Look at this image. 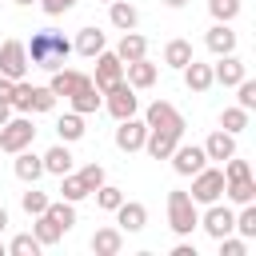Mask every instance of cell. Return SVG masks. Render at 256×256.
<instances>
[{"instance_id": "cell-1", "label": "cell", "mask_w": 256, "mask_h": 256, "mask_svg": "<svg viewBox=\"0 0 256 256\" xmlns=\"http://www.w3.org/2000/svg\"><path fill=\"white\" fill-rule=\"evenodd\" d=\"M24 48H28V64L40 68V72H56V68H64L68 56H72V40H68L60 28H40V32H32V40H28Z\"/></svg>"}, {"instance_id": "cell-2", "label": "cell", "mask_w": 256, "mask_h": 256, "mask_svg": "<svg viewBox=\"0 0 256 256\" xmlns=\"http://www.w3.org/2000/svg\"><path fill=\"white\" fill-rule=\"evenodd\" d=\"M200 224V204L184 192V188H172L168 192V228L176 236H192V228Z\"/></svg>"}, {"instance_id": "cell-3", "label": "cell", "mask_w": 256, "mask_h": 256, "mask_svg": "<svg viewBox=\"0 0 256 256\" xmlns=\"http://www.w3.org/2000/svg\"><path fill=\"white\" fill-rule=\"evenodd\" d=\"M32 140H36V124H32V116H8L4 124H0V152H8V156H16V152H24V148H32Z\"/></svg>"}, {"instance_id": "cell-4", "label": "cell", "mask_w": 256, "mask_h": 256, "mask_svg": "<svg viewBox=\"0 0 256 256\" xmlns=\"http://www.w3.org/2000/svg\"><path fill=\"white\" fill-rule=\"evenodd\" d=\"M104 108H108V116H112V120H128V116H136V112H140V96H136V88H132L128 80H120L116 88H108V92H104Z\"/></svg>"}, {"instance_id": "cell-5", "label": "cell", "mask_w": 256, "mask_h": 256, "mask_svg": "<svg viewBox=\"0 0 256 256\" xmlns=\"http://www.w3.org/2000/svg\"><path fill=\"white\" fill-rule=\"evenodd\" d=\"M144 124L148 128H164V132H176L180 140H184V116H180V108L176 104H168V100H152L148 108H144Z\"/></svg>"}, {"instance_id": "cell-6", "label": "cell", "mask_w": 256, "mask_h": 256, "mask_svg": "<svg viewBox=\"0 0 256 256\" xmlns=\"http://www.w3.org/2000/svg\"><path fill=\"white\" fill-rule=\"evenodd\" d=\"M196 204H216L220 196H224V168H200L196 176H192V192H188Z\"/></svg>"}, {"instance_id": "cell-7", "label": "cell", "mask_w": 256, "mask_h": 256, "mask_svg": "<svg viewBox=\"0 0 256 256\" xmlns=\"http://www.w3.org/2000/svg\"><path fill=\"white\" fill-rule=\"evenodd\" d=\"M0 76H8V80H24L28 76V48H24V40H4L0 44Z\"/></svg>"}, {"instance_id": "cell-8", "label": "cell", "mask_w": 256, "mask_h": 256, "mask_svg": "<svg viewBox=\"0 0 256 256\" xmlns=\"http://www.w3.org/2000/svg\"><path fill=\"white\" fill-rule=\"evenodd\" d=\"M204 208H208V212L200 216V224H196V228H204L212 240H220V236H228V232L236 228V212H232L228 204H220V200H216V204H204Z\"/></svg>"}, {"instance_id": "cell-9", "label": "cell", "mask_w": 256, "mask_h": 256, "mask_svg": "<svg viewBox=\"0 0 256 256\" xmlns=\"http://www.w3.org/2000/svg\"><path fill=\"white\" fill-rule=\"evenodd\" d=\"M92 60H96V76H92V84H96V88H100V96H104L108 88H116V84L124 80V64H120V56H116V52H108V48H104L100 56H92Z\"/></svg>"}, {"instance_id": "cell-10", "label": "cell", "mask_w": 256, "mask_h": 256, "mask_svg": "<svg viewBox=\"0 0 256 256\" xmlns=\"http://www.w3.org/2000/svg\"><path fill=\"white\" fill-rule=\"evenodd\" d=\"M168 160H172L176 176H196V172L208 164V156H204V144H176Z\"/></svg>"}, {"instance_id": "cell-11", "label": "cell", "mask_w": 256, "mask_h": 256, "mask_svg": "<svg viewBox=\"0 0 256 256\" xmlns=\"http://www.w3.org/2000/svg\"><path fill=\"white\" fill-rule=\"evenodd\" d=\"M248 76V64L236 56V52H228V56H216V64H212V84H224V88H236L240 80Z\"/></svg>"}, {"instance_id": "cell-12", "label": "cell", "mask_w": 256, "mask_h": 256, "mask_svg": "<svg viewBox=\"0 0 256 256\" xmlns=\"http://www.w3.org/2000/svg\"><path fill=\"white\" fill-rule=\"evenodd\" d=\"M144 136H148V124H144L140 116L116 120V148H120V152H140V148H144Z\"/></svg>"}, {"instance_id": "cell-13", "label": "cell", "mask_w": 256, "mask_h": 256, "mask_svg": "<svg viewBox=\"0 0 256 256\" xmlns=\"http://www.w3.org/2000/svg\"><path fill=\"white\" fill-rule=\"evenodd\" d=\"M116 228L120 232H144L148 228V208L140 200H128L124 196V204L116 208Z\"/></svg>"}, {"instance_id": "cell-14", "label": "cell", "mask_w": 256, "mask_h": 256, "mask_svg": "<svg viewBox=\"0 0 256 256\" xmlns=\"http://www.w3.org/2000/svg\"><path fill=\"white\" fill-rule=\"evenodd\" d=\"M124 80L140 92V88H152L156 80H160V64H152L148 56H140V60H132V64H124Z\"/></svg>"}, {"instance_id": "cell-15", "label": "cell", "mask_w": 256, "mask_h": 256, "mask_svg": "<svg viewBox=\"0 0 256 256\" xmlns=\"http://www.w3.org/2000/svg\"><path fill=\"white\" fill-rule=\"evenodd\" d=\"M68 104H72V112H80V116H92V112H100L104 108V96H100V88L92 84V76L68 96Z\"/></svg>"}, {"instance_id": "cell-16", "label": "cell", "mask_w": 256, "mask_h": 256, "mask_svg": "<svg viewBox=\"0 0 256 256\" xmlns=\"http://www.w3.org/2000/svg\"><path fill=\"white\" fill-rule=\"evenodd\" d=\"M40 160H44V176H68V172L76 168V156H72V148H68L64 140H60V144H52Z\"/></svg>"}, {"instance_id": "cell-17", "label": "cell", "mask_w": 256, "mask_h": 256, "mask_svg": "<svg viewBox=\"0 0 256 256\" xmlns=\"http://www.w3.org/2000/svg\"><path fill=\"white\" fill-rule=\"evenodd\" d=\"M52 80H48V88H52V96L56 100H68L84 80H88V72H76V68H56V72H48Z\"/></svg>"}, {"instance_id": "cell-18", "label": "cell", "mask_w": 256, "mask_h": 256, "mask_svg": "<svg viewBox=\"0 0 256 256\" xmlns=\"http://www.w3.org/2000/svg\"><path fill=\"white\" fill-rule=\"evenodd\" d=\"M176 144H180V136H176V132H164V128H148V136H144V148H140V152H148L152 160H168Z\"/></svg>"}, {"instance_id": "cell-19", "label": "cell", "mask_w": 256, "mask_h": 256, "mask_svg": "<svg viewBox=\"0 0 256 256\" xmlns=\"http://www.w3.org/2000/svg\"><path fill=\"white\" fill-rule=\"evenodd\" d=\"M204 44H208L212 56H228V52H236V32H232V24H220V20H216V24L208 28Z\"/></svg>"}, {"instance_id": "cell-20", "label": "cell", "mask_w": 256, "mask_h": 256, "mask_svg": "<svg viewBox=\"0 0 256 256\" xmlns=\"http://www.w3.org/2000/svg\"><path fill=\"white\" fill-rule=\"evenodd\" d=\"M180 72H184V88H188V92H196V96H200V92H208V88H212V64H200V60L192 56Z\"/></svg>"}, {"instance_id": "cell-21", "label": "cell", "mask_w": 256, "mask_h": 256, "mask_svg": "<svg viewBox=\"0 0 256 256\" xmlns=\"http://www.w3.org/2000/svg\"><path fill=\"white\" fill-rule=\"evenodd\" d=\"M104 48H108V36H104L100 28H80L76 40H72V52H80V56H88V60L100 56Z\"/></svg>"}, {"instance_id": "cell-22", "label": "cell", "mask_w": 256, "mask_h": 256, "mask_svg": "<svg viewBox=\"0 0 256 256\" xmlns=\"http://www.w3.org/2000/svg\"><path fill=\"white\" fill-rule=\"evenodd\" d=\"M204 156L224 164L228 156H236V136H232V132H224V128H216V132L204 140Z\"/></svg>"}, {"instance_id": "cell-23", "label": "cell", "mask_w": 256, "mask_h": 256, "mask_svg": "<svg viewBox=\"0 0 256 256\" xmlns=\"http://www.w3.org/2000/svg\"><path fill=\"white\" fill-rule=\"evenodd\" d=\"M12 172H16V180H24V184H36V180L44 176V160H40L32 148H24V152H16V164H12Z\"/></svg>"}, {"instance_id": "cell-24", "label": "cell", "mask_w": 256, "mask_h": 256, "mask_svg": "<svg viewBox=\"0 0 256 256\" xmlns=\"http://www.w3.org/2000/svg\"><path fill=\"white\" fill-rule=\"evenodd\" d=\"M88 244H92L96 256H120V248H124V232H120V228H96Z\"/></svg>"}, {"instance_id": "cell-25", "label": "cell", "mask_w": 256, "mask_h": 256, "mask_svg": "<svg viewBox=\"0 0 256 256\" xmlns=\"http://www.w3.org/2000/svg\"><path fill=\"white\" fill-rule=\"evenodd\" d=\"M116 56H120V64H132V60H140V56H148V40L132 28V32H124L120 36V44H116Z\"/></svg>"}, {"instance_id": "cell-26", "label": "cell", "mask_w": 256, "mask_h": 256, "mask_svg": "<svg viewBox=\"0 0 256 256\" xmlns=\"http://www.w3.org/2000/svg\"><path fill=\"white\" fill-rule=\"evenodd\" d=\"M108 20H112V28L132 32V28L140 24V12H136V4H128V0H112V4H108Z\"/></svg>"}, {"instance_id": "cell-27", "label": "cell", "mask_w": 256, "mask_h": 256, "mask_svg": "<svg viewBox=\"0 0 256 256\" xmlns=\"http://www.w3.org/2000/svg\"><path fill=\"white\" fill-rule=\"evenodd\" d=\"M84 116L80 112H64L60 120H56V136L64 140V144H76V140H84Z\"/></svg>"}, {"instance_id": "cell-28", "label": "cell", "mask_w": 256, "mask_h": 256, "mask_svg": "<svg viewBox=\"0 0 256 256\" xmlns=\"http://www.w3.org/2000/svg\"><path fill=\"white\" fill-rule=\"evenodd\" d=\"M32 220H36V224H32V236L40 240V248H52V244H60V240H64V232H60V224H56L52 216H44V212H40V216H32Z\"/></svg>"}, {"instance_id": "cell-29", "label": "cell", "mask_w": 256, "mask_h": 256, "mask_svg": "<svg viewBox=\"0 0 256 256\" xmlns=\"http://www.w3.org/2000/svg\"><path fill=\"white\" fill-rule=\"evenodd\" d=\"M224 196H228L232 204H252V200H256V180H252V176L224 180Z\"/></svg>"}, {"instance_id": "cell-30", "label": "cell", "mask_w": 256, "mask_h": 256, "mask_svg": "<svg viewBox=\"0 0 256 256\" xmlns=\"http://www.w3.org/2000/svg\"><path fill=\"white\" fill-rule=\"evenodd\" d=\"M44 216H52L60 224V232H72L76 228V204H68V200H48Z\"/></svg>"}, {"instance_id": "cell-31", "label": "cell", "mask_w": 256, "mask_h": 256, "mask_svg": "<svg viewBox=\"0 0 256 256\" xmlns=\"http://www.w3.org/2000/svg\"><path fill=\"white\" fill-rule=\"evenodd\" d=\"M188 60H192V44H188V40H180V36H176V40H168V44H164V64H168V68H176V72H180Z\"/></svg>"}, {"instance_id": "cell-32", "label": "cell", "mask_w": 256, "mask_h": 256, "mask_svg": "<svg viewBox=\"0 0 256 256\" xmlns=\"http://www.w3.org/2000/svg\"><path fill=\"white\" fill-rule=\"evenodd\" d=\"M92 192L84 188V180L76 176V172H68V176H60V200H68V204H80V200H88Z\"/></svg>"}, {"instance_id": "cell-33", "label": "cell", "mask_w": 256, "mask_h": 256, "mask_svg": "<svg viewBox=\"0 0 256 256\" xmlns=\"http://www.w3.org/2000/svg\"><path fill=\"white\" fill-rule=\"evenodd\" d=\"M248 116H252V112H244L240 104H232V108H224V112H220V128H224V132H232V136H240V132L248 128Z\"/></svg>"}, {"instance_id": "cell-34", "label": "cell", "mask_w": 256, "mask_h": 256, "mask_svg": "<svg viewBox=\"0 0 256 256\" xmlns=\"http://www.w3.org/2000/svg\"><path fill=\"white\" fill-rule=\"evenodd\" d=\"M236 236H244V240H256V200L252 204H240V212H236V228H232Z\"/></svg>"}, {"instance_id": "cell-35", "label": "cell", "mask_w": 256, "mask_h": 256, "mask_svg": "<svg viewBox=\"0 0 256 256\" xmlns=\"http://www.w3.org/2000/svg\"><path fill=\"white\" fill-rule=\"evenodd\" d=\"M92 196H96V204H100L104 212H116V208L124 204V192H120L116 184H108V180H104V184H100V188H96Z\"/></svg>"}, {"instance_id": "cell-36", "label": "cell", "mask_w": 256, "mask_h": 256, "mask_svg": "<svg viewBox=\"0 0 256 256\" xmlns=\"http://www.w3.org/2000/svg\"><path fill=\"white\" fill-rule=\"evenodd\" d=\"M48 200H52V196H48V192H40V188H36V184H28V192H24V196H20V208H24V212H28V216H40V212H44V208H48Z\"/></svg>"}, {"instance_id": "cell-37", "label": "cell", "mask_w": 256, "mask_h": 256, "mask_svg": "<svg viewBox=\"0 0 256 256\" xmlns=\"http://www.w3.org/2000/svg\"><path fill=\"white\" fill-rule=\"evenodd\" d=\"M8 256H40V240L32 232H20L8 240Z\"/></svg>"}, {"instance_id": "cell-38", "label": "cell", "mask_w": 256, "mask_h": 256, "mask_svg": "<svg viewBox=\"0 0 256 256\" xmlns=\"http://www.w3.org/2000/svg\"><path fill=\"white\" fill-rule=\"evenodd\" d=\"M240 0H208V12H212V20H220V24H232L236 16H240Z\"/></svg>"}, {"instance_id": "cell-39", "label": "cell", "mask_w": 256, "mask_h": 256, "mask_svg": "<svg viewBox=\"0 0 256 256\" xmlns=\"http://www.w3.org/2000/svg\"><path fill=\"white\" fill-rule=\"evenodd\" d=\"M12 112L32 116V84L28 80H16V88H12Z\"/></svg>"}, {"instance_id": "cell-40", "label": "cell", "mask_w": 256, "mask_h": 256, "mask_svg": "<svg viewBox=\"0 0 256 256\" xmlns=\"http://www.w3.org/2000/svg\"><path fill=\"white\" fill-rule=\"evenodd\" d=\"M76 176L84 180V188H88V192H96V188H100V184L108 180V172H104V164H84V168H80Z\"/></svg>"}, {"instance_id": "cell-41", "label": "cell", "mask_w": 256, "mask_h": 256, "mask_svg": "<svg viewBox=\"0 0 256 256\" xmlns=\"http://www.w3.org/2000/svg\"><path fill=\"white\" fill-rule=\"evenodd\" d=\"M216 244H220V256H248V240H244V236H236V232L220 236Z\"/></svg>"}, {"instance_id": "cell-42", "label": "cell", "mask_w": 256, "mask_h": 256, "mask_svg": "<svg viewBox=\"0 0 256 256\" xmlns=\"http://www.w3.org/2000/svg\"><path fill=\"white\" fill-rule=\"evenodd\" d=\"M236 104H240L244 112H252V108H256V80H248V76H244V80L236 84Z\"/></svg>"}, {"instance_id": "cell-43", "label": "cell", "mask_w": 256, "mask_h": 256, "mask_svg": "<svg viewBox=\"0 0 256 256\" xmlns=\"http://www.w3.org/2000/svg\"><path fill=\"white\" fill-rule=\"evenodd\" d=\"M52 108H56L52 88H48V84H44V88H40V84H32V112H52Z\"/></svg>"}, {"instance_id": "cell-44", "label": "cell", "mask_w": 256, "mask_h": 256, "mask_svg": "<svg viewBox=\"0 0 256 256\" xmlns=\"http://www.w3.org/2000/svg\"><path fill=\"white\" fill-rule=\"evenodd\" d=\"M240 176H252V164L240 160V156H228L224 160V180H240Z\"/></svg>"}, {"instance_id": "cell-45", "label": "cell", "mask_w": 256, "mask_h": 256, "mask_svg": "<svg viewBox=\"0 0 256 256\" xmlns=\"http://www.w3.org/2000/svg\"><path fill=\"white\" fill-rule=\"evenodd\" d=\"M36 4H40L48 16H64V12H72V8H76V0H36Z\"/></svg>"}, {"instance_id": "cell-46", "label": "cell", "mask_w": 256, "mask_h": 256, "mask_svg": "<svg viewBox=\"0 0 256 256\" xmlns=\"http://www.w3.org/2000/svg\"><path fill=\"white\" fill-rule=\"evenodd\" d=\"M12 88H16V80L0 76V104H12Z\"/></svg>"}, {"instance_id": "cell-47", "label": "cell", "mask_w": 256, "mask_h": 256, "mask_svg": "<svg viewBox=\"0 0 256 256\" xmlns=\"http://www.w3.org/2000/svg\"><path fill=\"white\" fill-rule=\"evenodd\" d=\"M172 256H196V244H188V240L180 236V244H172Z\"/></svg>"}, {"instance_id": "cell-48", "label": "cell", "mask_w": 256, "mask_h": 256, "mask_svg": "<svg viewBox=\"0 0 256 256\" xmlns=\"http://www.w3.org/2000/svg\"><path fill=\"white\" fill-rule=\"evenodd\" d=\"M4 228H8V208L0 204V232H4Z\"/></svg>"}, {"instance_id": "cell-49", "label": "cell", "mask_w": 256, "mask_h": 256, "mask_svg": "<svg viewBox=\"0 0 256 256\" xmlns=\"http://www.w3.org/2000/svg\"><path fill=\"white\" fill-rule=\"evenodd\" d=\"M164 4H168V8H184L188 0H164Z\"/></svg>"}, {"instance_id": "cell-50", "label": "cell", "mask_w": 256, "mask_h": 256, "mask_svg": "<svg viewBox=\"0 0 256 256\" xmlns=\"http://www.w3.org/2000/svg\"><path fill=\"white\" fill-rule=\"evenodd\" d=\"M4 252H8V244H4V240H0V256H4Z\"/></svg>"}, {"instance_id": "cell-51", "label": "cell", "mask_w": 256, "mask_h": 256, "mask_svg": "<svg viewBox=\"0 0 256 256\" xmlns=\"http://www.w3.org/2000/svg\"><path fill=\"white\" fill-rule=\"evenodd\" d=\"M16 4H24V8H28V4H36V0H16Z\"/></svg>"}, {"instance_id": "cell-52", "label": "cell", "mask_w": 256, "mask_h": 256, "mask_svg": "<svg viewBox=\"0 0 256 256\" xmlns=\"http://www.w3.org/2000/svg\"><path fill=\"white\" fill-rule=\"evenodd\" d=\"M100 4H112V0H100Z\"/></svg>"}]
</instances>
